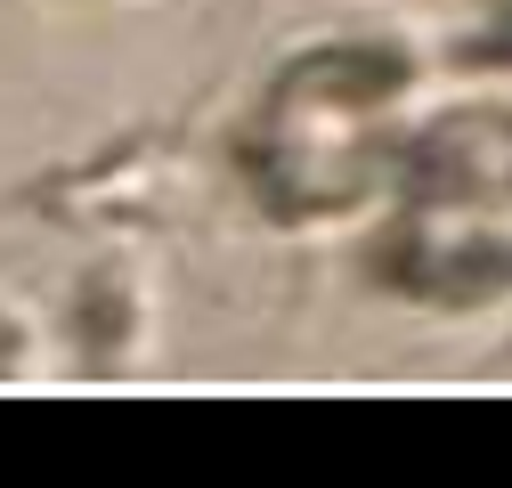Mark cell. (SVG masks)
<instances>
[{"label":"cell","instance_id":"6da1fadb","mask_svg":"<svg viewBox=\"0 0 512 488\" xmlns=\"http://www.w3.org/2000/svg\"><path fill=\"white\" fill-rule=\"evenodd\" d=\"M122 326H131V310H122V293L114 285H90L82 293V350L106 366L114 350H122Z\"/></svg>","mask_w":512,"mask_h":488}]
</instances>
